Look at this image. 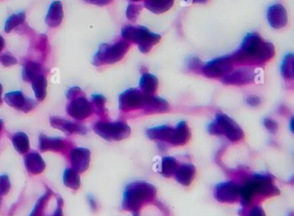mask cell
I'll use <instances>...</instances> for the list:
<instances>
[{"instance_id":"cell-1","label":"cell","mask_w":294,"mask_h":216,"mask_svg":"<svg viewBox=\"0 0 294 216\" xmlns=\"http://www.w3.org/2000/svg\"><path fill=\"white\" fill-rule=\"evenodd\" d=\"M274 56V48L258 33H249L244 38L241 48L230 55L234 64L262 65Z\"/></svg>"},{"instance_id":"cell-2","label":"cell","mask_w":294,"mask_h":216,"mask_svg":"<svg viewBox=\"0 0 294 216\" xmlns=\"http://www.w3.org/2000/svg\"><path fill=\"white\" fill-rule=\"evenodd\" d=\"M122 37L127 42L136 43L142 53H148L159 43L160 35L142 26L127 25L122 30Z\"/></svg>"},{"instance_id":"cell-3","label":"cell","mask_w":294,"mask_h":216,"mask_svg":"<svg viewBox=\"0 0 294 216\" xmlns=\"http://www.w3.org/2000/svg\"><path fill=\"white\" fill-rule=\"evenodd\" d=\"M130 45L126 41H121L113 45L103 44L94 56V63L96 66L114 64L123 59L128 52Z\"/></svg>"},{"instance_id":"cell-4","label":"cell","mask_w":294,"mask_h":216,"mask_svg":"<svg viewBox=\"0 0 294 216\" xmlns=\"http://www.w3.org/2000/svg\"><path fill=\"white\" fill-rule=\"evenodd\" d=\"M94 131L99 135L108 141H119L128 136L131 133V128L127 124L122 122H99L94 126Z\"/></svg>"},{"instance_id":"cell-5","label":"cell","mask_w":294,"mask_h":216,"mask_svg":"<svg viewBox=\"0 0 294 216\" xmlns=\"http://www.w3.org/2000/svg\"><path fill=\"white\" fill-rule=\"evenodd\" d=\"M211 133H225L231 141L240 140L244 133L240 127L228 115L217 114L216 121L209 127Z\"/></svg>"},{"instance_id":"cell-6","label":"cell","mask_w":294,"mask_h":216,"mask_svg":"<svg viewBox=\"0 0 294 216\" xmlns=\"http://www.w3.org/2000/svg\"><path fill=\"white\" fill-rule=\"evenodd\" d=\"M233 65L230 55L220 57L204 65L201 72L209 77H224L233 71Z\"/></svg>"},{"instance_id":"cell-7","label":"cell","mask_w":294,"mask_h":216,"mask_svg":"<svg viewBox=\"0 0 294 216\" xmlns=\"http://www.w3.org/2000/svg\"><path fill=\"white\" fill-rule=\"evenodd\" d=\"M147 96L142 91L131 89L121 94L119 97V105L122 110H132L140 108H144Z\"/></svg>"},{"instance_id":"cell-8","label":"cell","mask_w":294,"mask_h":216,"mask_svg":"<svg viewBox=\"0 0 294 216\" xmlns=\"http://www.w3.org/2000/svg\"><path fill=\"white\" fill-rule=\"evenodd\" d=\"M150 185L140 184V185H131L125 191L124 203L123 206H127L128 208H132V206H138V203H142L147 197L152 195L154 190H150Z\"/></svg>"},{"instance_id":"cell-9","label":"cell","mask_w":294,"mask_h":216,"mask_svg":"<svg viewBox=\"0 0 294 216\" xmlns=\"http://www.w3.org/2000/svg\"><path fill=\"white\" fill-rule=\"evenodd\" d=\"M93 107L88 100L83 96H77L72 99L67 107V112L77 120H84L91 115Z\"/></svg>"},{"instance_id":"cell-10","label":"cell","mask_w":294,"mask_h":216,"mask_svg":"<svg viewBox=\"0 0 294 216\" xmlns=\"http://www.w3.org/2000/svg\"><path fill=\"white\" fill-rule=\"evenodd\" d=\"M5 100L10 106L16 110H23L24 112H29L36 107V103L31 99L24 97V94L21 91L9 92L5 96Z\"/></svg>"},{"instance_id":"cell-11","label":"cell","mask_w":294,"mask_h":216,"mask_svg":"<svg viewBox=\"0 0 294 216\" xmlns=\"http://www.w3.org/2000/svg\"><path fill=\"white\" fill-rule=\"evenodd\" d=\"M91 152L86 148H75L70 152V161L72 164V169L77 172L86 171L90 164Z\"/></svg>"},{"instance_id":"cell-12","label":"cell","mask_w":294,"mask_h":216,"mask_svg":"<svg viewBox=\"0 0 294 216\" xmlns=\"http://www.w3.org/2000/svg\"><path fill=\"white\" fill-rule=\"evenodd\" d=\"M254 77L253 70L250 68H241L235 71H231L229 74L223 77L222 81L226 85L242 86L252 82Z\"/></svg>"},{"instance_id":"cell-13","label":"cell","mask_w":294,"mask_h":216,"mask_svg":"<svg viewBox=\"0 0 294 216\" xmlns=\"http://www.w3.org/2000/svg\"><path fill=\"white\" fill-rule=\"evenodd\" d=\"M267 20L270 26L275 30H280L287 24V14L286 9L280 4L270 6L267 11Z\"/></svg>"},{"instance_id":"cell-14","label":"cell","mask_w":294,"mask_h":216,"mask_svg":"<svg viewBox=\"0 0 294 216\" xmlns=\"http://www.w3.org/2000/svg\"><path fill=\"white\" fill-rule=\"evenodd\" d=\"M50 123L53 128H58L67 134H74V133L84 134L86 133V128L83 126L65 120L62 118L51 117Z\"/></svg>"},{"instance_id":"cell-15","label":"cell","mask_w":294,"mask_h":216,"mask_svg":"<svg viewBox=\"0 0 294 216\" xmlns=\"http://www.w3.org/2000/svg\"><path fill=\"white\" fill-rule=\"evenodd\" d=\"M40 142V149L43 152L45 151H64L67 149V143L66 141L61 138H53V137H48L44 134H41L39 138Z\"/></svg>"},{"instance_id":"cell-16","label":"cell","mask_w":294,"mask_h":216,"mask_svg":"<svg viewBox=\"0 0 294 216\" xmlns=\"http://www.w3.org/2000/svg\"><path fill=\"white\" fill-rule=\"evenodd\" d=\"M24 163L26 166L27 171L32 175H38L44 171L45 163L43 158L36 152H31L27 154L24 158Z\"/></svg>"},{"instance_id":"cell-17","label":"cell","mask_w":294,"mask_h":216,"mask_svg":"<svg viewBox=\"0 0 294 216\" xmlns=\"http://www.w3.org/2000/svg\"><path fill=\"white\" fill-rule=\"evenodd\" d=\"M63 18V8L60 1H54L48 10L46 23L51 28H57L62 24Z\"/></svg>"},{"instance_id":"cell-18","label":"cell","mask_w":294,"mask_h":216,"mask_svg":"<svg viewBox=\"0 0 294 216\" xmlns=\"http://www.w3.org/2000/svg\"><path fill=\"white\" fill-rule=\"evenodd\" d=\"M158 85V78L155 76L148 72L142 74L140 81V88L146 96H153L157 91Z\"/></svg>"},{"instance_id":"cell-19","label":"cell","mask_w":294,"mask_h":216,"mask_svg":"<svg viewBox=\"0 0 294 216\" xmlns=\"http://www.w3.org/2000/svg\"><path fill=\"white\" fill-rule=\"evenodd\" d=\"M144 109L147 110L148 113L165 112L169 110V104L163 99L148 96Z\"/></svg>"},{"instance_id":"cell-20","label":"cell","mask_w":294,"mask_h":216,"mask_svg":"<svg viewBox=\"0 0 294 216\" xmlns=\"http://www.w3.org/2000/svg\"><path fill=\"white\" fill-rule=\"evenodd\" d=\"M174 2V0H146L144 6L153 13L160 14L172 8Z\"/></svg>"},{"instance_id":"cell-21","label":"cell","mask_w":294,"mask_h":216,"mask_svg":"<svg viewBox=\"0 0 294 216\" xmlns=\"http://www.w3.org/2000/svg\"><path fill=\"white\" fill-rule=\"evenodd\" d=\"M32 88L38 101H43L47 95V80L43 74L38 75L32 81Z\"/></svg>"},{"instance_id":"cell-22","label":"cell","mask_w":294,"mask_h":216,"mask_svg":"<svg viewBox=\"0 0 294 216\" xmlns=\"http://www.w3.org/2000/svg\"><path fill=\"white\" fill-rule=\"evenodd\" d=\"M190 137V132L189 128L187 127V123L185 122H181L179 123L176 129L174 130L173 137H172L171 142L175 144L180 143V144H185V142H187Z\"/></svg>"},{"instance_id":"cell-23","label":"cell","mask_w":294,"mask_h":216,"mask_svg":"<svg viewBox=\"0 0 294 216\" xmlns=\"http://www.w3.org/2000/svg\"><path fill=\"white\" fill-rule=\"evenodd\" d=\"M12 143L19 153H26L30 149V140L25 133L19 132L12 136Z\"/></svg>"},{"instance_id":"cell-24","label":"cell","mask_w":294,"mask_h":216,"mask_svg":"<svg viewBox=\"0 0 294 216\" xmlns=\"http://www.w3.org/2000/svg\"><path fill=\"white\" fill-rule=\"evenodd\" d=\"M63 182L66 186L74 190H79L80 187V179L79 172L74 169H67L63 174Z\"/></svg>"},{"instance_id":"cell-25","label":"cell","mask_w":294,"mask_h":216,"mask_svg":"<svg viewBox=\"0 0 294 216\" xmlns=\"http://www.w3.org/2000/svg\"><path fill=\"white\" fill-rule=\"evenodd\" d=\"M41 66L35 62H28L23 69V78L25 82H32L38 75H40Z\"/></svg>"},{"instance_id":"cell-26","label":"cell","mask_w":294,"mask_h":216,"mask_svg":"<svg viewBox=\"0 0 294 216\" xmlns=\"http://www.w3.org/2000/svg\"><path fill=\"white\" fill-rule=\"evenodd\" d=\"M281 74L286 80H292L294 77V58L292 53L287 54L281 65Z\"/></svg>"},{"instance_id":"cell-27","label":"cell","mask_w":294,"mask_h":216,"mask_svg":"<svg viewBox=\"0 0 294 216\" xmlns=\"http://www.w3.org/2000/svg\"><path fill=\"white\" fill-rule=\"evenodd\" d=\"M195 170L192 166H183L179 169L177 175V179L184 185H189L193 180Z\"/></svg>"},{"instance_id":"cell-28","label":"cell","mask_w":294,"mask_h":216,"mask_svg":"<svg viewBox=\"0 0 294 216\" xmlns=\"http://www.w3.org/2000/svg\"><path fill=\"white\" fill-rule=\"evenodd\" d=\"M24 20H25V14H24V12H19V13L14 14L12 16H10L7 22H6V27H5L6 32H11V30L15 29L16 27L23 24Z\"/></svg>"},{"instance_id":"cell-29","label":"cell","mask_w":294,"mask_h":216,"mask_svg":"<svg viewBox=\"0 0 294 216\" xmlns=\"http://www.w3.org/2000/svg\"><path fill=\"white\" fill-rule=\"evenodd\" d=\"M217 193L219 195V199H225V201H227L228 199H231V198H234L236 194V190L235 187L231 185V184H226L224 185H220L217 186Z\"/></svg>"},{"instance_id":"cell-30","label":"cell","mask_w":294,"mask_h":216,"mask_svg":"<svg viewBox=\"0 0 294 216\" xmlns=\"http://www.w3.org/2000/svg\"><path fill=\"white\" fill-rule=\"evenodd\" d=\"M142 10V6L140 5H136V4H131L128 6V8L126 10V16L130 19L131 21H136L137 17L141 13Z\"/></svg>"},{"instance_id":"cell-31","label":"cell","mask_w":294,"mask_h":216,"mask_svg":"<svg viewBox=\"0 0 294 216\" xmlns=\"http://www.w3.org/2000/svg\"><path fill=\"white\" fill-rule=\"evenodd\" d=\"M11 182L8 176H0V195H5L10 191Z\"/></svg>"},{"instance_id":"cell-32","label":"cell","mask_w":294,"mask_h":216,"mask_svg":"<svg viewBox=\"0 0 294 216\" xmlns=\"http://www.w3.org/2000/svg\"><path fill=\"white\" fill-rule=\"evenodd\" d=\"M93 103H94V109L96 110V112L101 114L104 110V104H105V99L100 95H96L93 97Z\"/></svg>"},{"instance_id":"cell-33","label":"cell","mask_w":294,"mask_h":216,"mask_svg":"<svg viewBox=\"0 0 294 216\" xmlns=\"http://www.w3.org/2000/svg\"><path fill=\"white\" fill-rule=\"evenodd\" d=\"M0 62L5 67H11V66L16 64V59L10 53H4L3 55L0 58Z\"/></svg>"},{"instance_id":"cell-34","label":"cell","mask_w":294,"mask_h":216,"mask_svg":"<svg viewBox=\"0 0 294 216\" xmlns=\"http://www.w3.org/2000/svg\"><path fill=\"white\" fill-rule=\"evenodd\" d=\"M204 64L199 60L197 58H193L189 62L188 67L190 68L192 71H196V72H201V70L203 68Z\"/></svg>"},{"instance_id":"cell-35","label":"cell","mask_w":294,"mask_h":216,"mask_svg":"<svg viewBox=\"0 0 294 216\" xmlns=\"http://www.w3.org/2000/svg\"><path fill=\"white\" fill-rule=\"evenodd\" d=\"M264 124L266 128H267V130L270 131L272 133H275L276 131L278 130V123L270 118H266L264 120Z\"/></svg>"},{"instance_id":"cell-36","label":"cell","mask_w":294,"mask_h":216,"mask_svg":"<svg viewBox=\"0 0 294 216\" xmlns=\"http://www.w3.org/2000/svg\"><path fill=\"white\" fill-rule=\"evenodd\" d=\"M174 161V159H169H169H165V160H164V163L163 165H162L164 174H166V172H170V174H171L172 172H173L172 170H174V167H175L174 163H173Z\"/></svg>"},{"instance_id":"cell-37","label":"cell","mask_w":294,"mask_h":216,"mask_svg":"<svg viewBox=\"0 0 294 216\" xmlns=\"http://www.w3.org/2000/svg\"><path fill=\"white\" fill-rule=\"evenodd\" d=\"M85 1L91 5H95V6H103L109 5L113 2V0H85Z\"/></svg>"},{"instance_id":"cell-38","label":"cell","mask_w":294,"mask_h":216,"mask_svg":"<svg viewBox=\"0 0 294 216\" xmlns=\"http://www.w3.org/2000/svg\"><path fill=\"white\" fill-rule=\"evenodd\" d=\"M247 103L249 104L250 106L256 107L261 104V99L258 96H251L248 97L247 99Z\"/></svg>"},{"instance_id":"cell-39","label":"cell","mask_w":294,"mask_h":216,"mask_svg":"<svg viewBox=\"0 0 294 216\" xmlns=\"http://www.w3.org/2000/svg\"><path fill=\"white\" fill-rule=\"evenodd\" d=\"M80 92V89L78 88V87H74V88L70 89L68 92H67V99L72 100V99L77 97V95Z\"/></svg>"},{"instance_id":"cell-40","label":"cell","mask_w":294,"mask_h":216,"mask_svg":"<svg viewBox=\"0 0 294 216\" xmlns=\"http://www.w3.org/2000/svg\"><path fill=\"white\" fill-rule=\"evenodd\" d=\"M250 216H264V213L261 208H255L254 210H252Z\"/></svg>"},{"instance_id":"cell-41","label":"cell","mask_w":294,"mask_h":216,"mask_svg":"<svg viewBox=\"0 0 294 216\" xmlns=\"http://www.w3.org/2000/svg\"><path fill=\"white\" fill-rule=\"evenodd\" d=\"M89 203H90V205H91V208L94 209V210H96L97 208V203L96 201L94 200L93 198H88Z\"/></svg>"},{"instance_id":"cell-42","label":"cell","mask_w":294,"mask_h":216,"mask_svg":"<svg viewBox=\"0 0 294 216\" xmlns=\"http://www.w3.org/2000/svg\"><path fill=\"white\" fill-rule=\"evenodd\" d=\"M4 47H5V40H4L3 36L0 35V52L3 50Z\"/></svg>"},{"instance_id":"cell-43","label":"cell","mask_w":294,"mask_h":216,"mask_svg":"<svg viewBox=\"0 0 294 216\" xmlns=\"http://www.w3.org/2000/svg\"><path fill=\"white\" fill-rule=\"evenodd\" d=\"M190 1L196 4H206L208 2V0H190Z\"/></svg>"},{"instance_id":"cell-44","label":"cell","mask_w":294,"mask_h":216,"mask_svg":"<svg viewBox=\"0 0 294 216\" xmlns=\"http://www.w3.org/2000/svg\"><path fill=\"white\" fill-rule=\"evenodd\" d=\"M2 92H3V88H2V86L0 84V104L2 103Z\"/></svg>"},{"instance_id":"cell-45","label":"cell","mask_w":294,"mask_h":216,"mask_svg":"<svg viewBox=\"0 0 294 216\" xmlns=\"http://www.w3.org/2000/svg\"><path fill=\"white\" fill-rule=\"evenodd\" d=\"M2 125H3V123H2V121L0 120V130L2 129Z\"/></svg>"}]
</instances>
